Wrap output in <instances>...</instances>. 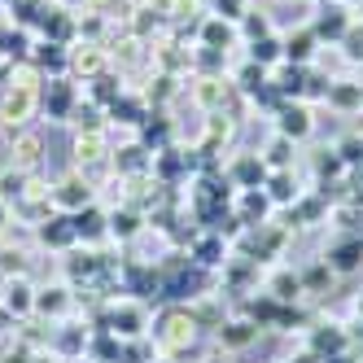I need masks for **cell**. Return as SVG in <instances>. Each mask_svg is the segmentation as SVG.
I'll return each instance as SVG.
<instances>
[{
    "label": "cell",
    "mask_w": 363,
    "mask_h": 363,
    "mask_svg": "<svg viewBox=\"0 0 363 363\" xmlns=\"http://www.w3.org/2000/svg\"><path fill=\"white\" fill-rule=\"evenodd\" d=\"M350 27H354L350 9H346V5H328V9H320V18H315V40H333V44H342Z\"/></svg>",
    "instance_id": "6da1fadb"
},
{
    "label": "cell",
    "mask_w": 363,
    "mask_h": 363,
    "mask_svg": "<svg viewBox=\"0 0 363 363\" xmlns=\"http://www.w3.org/2000/svg\"><path fill=\"white\" fill-rule=\"evenodd\" d=\"M280 132L284 136H289V140H302V136H311V127H315V123H311V110L306 106H284L280 110Z\"/></svg>",
    "instance_id": "7a4b0ae2"
},
{
    "label": "cell",
    "mask_w": 363,
    "mask_h": 363,
    "mask_svg": "<svg viewBox=\"0 0 363 363\" xmlns=\"http://www.w3.org/2000/svg\"><path fill=\"white\" fill-rule=\"evenodd\" d=\"M328 106H337V110H363V84H346V79L328 84Z\"/></svg>",
    "instance_id": "3957f363"
},
{
    "label": "cell",
    "mask_w": 363,
    "mask_h": 363,
    "mask_svg": "<svg viewBox=\"0 0 363 363\" xmlns=\"http://www.w3.org/2000/svg\"><path fill=\"white\" fill-rule=\"evenodd\" d=\"M359 263H363V241H359V237L342 241V245L328 254V267H333V272H354Z\"/></svg>",
    "instance_id": "277c9868"
},
{
    "label": "cell",
    "mask_w": 363,
    "mask_h": 363,
    "mask_svg": "<svg viewBox=\"0 0 363 363\" xmlns=\"http://www.w3.org/2000/svg\"><path fill=\"white\" fill-rule=\"evenodd\" d=\"M337 158H342V167H363V136H346L337 145Z\"/></svg>",
    "instance_id": "5b68a950"
},
{
    "label": "cell",
    "mask_w": 363,
    "mask_h": 363,
    "mask_svg": "<svg viewBox=\"0 0 363 363\" xmlns=\"http://www.w3.org/2000/svg\"><path fill=\"white\" fill-rule=\"evenodd\" d=\"M311 44H315V31H302L298 40H289V48H284V53H289V62H306V57H311Z\"/></svg>",
    "instance_id": "8992f818"
},
{
    "label": "cell",
    "mask_w": 363,
    "mask_h": 363,
    "mask_svg": "<svg viewBox=\"0 0 363 363\" xmlns=\"http://www.w3.org/2000/svg\"><path fill=\"white\" fill-rule=\"evenodd\" d=\"M342 44H346V57H350V62H363V27H359V22L346 31V40H342Z\"/></svg>",
    "instance_id": "52a82bcc"
},
{
    "label": "cell",
    "mask_w": 363,
    "mask_h": 363,
    "mask_svg": "<svg viewBox=\"0 0 363 363\" xmlns=\"http://www.w3.org/2000/svg\"><path fill=\"white\" fill-rule=\"evenodd\" d=\"M254 57L272 62V57H276V40H263V44H254Z\"/></svg>",
    "instance_id": "ba28073f"
}]
</instances>
